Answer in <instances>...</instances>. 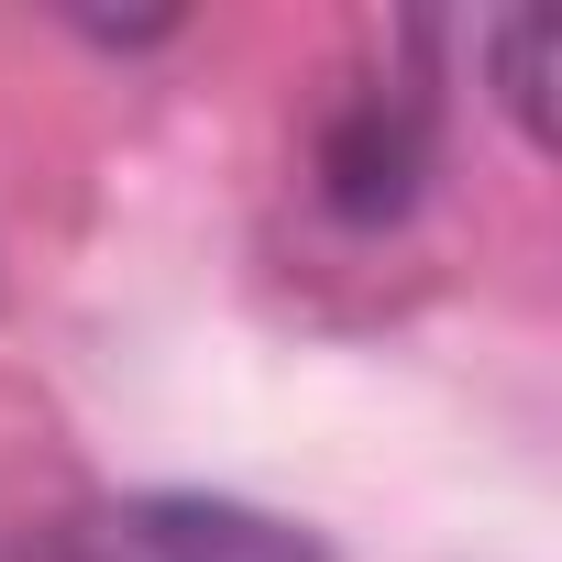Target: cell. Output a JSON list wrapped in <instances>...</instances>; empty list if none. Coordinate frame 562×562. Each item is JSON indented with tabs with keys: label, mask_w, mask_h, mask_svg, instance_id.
I'll return each mask as SVG.
<instances>
[{
	"label": "cell",
	"mask_w": 562,
	"mask_h": 562,
	"mask_svg": "<svg viewBox=\"0 0 562 562\" xmlns=\"http://www.w3.org/2000/svg\"><path fill=\"white\" fill-rule=\"evenodd\" d=\"M419 177H430V100H419L408 78L353 89V100L331 111V133H321V188H331V210H342V221H397V210L419 199Z\"/></svg>",
	"instance_id": "cell-2"
},
{
	"label": "cell",
	"mask_w": 562,
	"mask_h": 562,
	"mask_svg": "<svg viewBox=\"0 0 562 562\" xmlns=\"http://www.w3.org/2000/svg\"><path fill=\"white\" fill-rule=\"evenodd\" d=\"M551 67H562V23L551 12H507L485 34V78H496V100H507V122L529 144H551Z\"/></svg>",
	"instance_id": "cell-3"
},
{
	"label": "cell",
	"mask_w": 562,
	"mask_h": 562,
	"mask_svg": "<svg viewBox=\"0 0 562 562\" xmlns=\"http://www.w3.org/2000/svg\"><path fill=\"white\" fill-rule=\"evenodd\" d=\"M67 562H331V551L276 507L199 496V485H144V496L89 507L67 529Z\"/></svg>",
	"instance_id": "cell-1"
}]
</instances>
